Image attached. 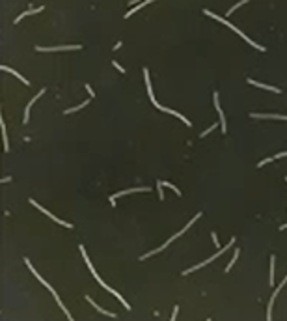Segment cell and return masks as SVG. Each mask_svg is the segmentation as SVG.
Segmentation results:
<instances>
[{
  "mask_svg": "<svg viewBox=\"0 0 287 321\" xmlns=\"http://www.w3.org/2000/svg\"><path fill=\"white\" fill-rule=\"evenodd\" d=\"M30 204H32L34 207H37V209H39V211H41L43 215H47V217H50V219H52L54 222H58V224H62V226H65V228H73V224H69V222H63V220H60L58 217H54V215H52V213H50L49 209H43V205H39V204H37L35 200H30Z\"/></svg>",
  "mask_w": 287,
  "mask_h": 321,
  "instance_id": "6da1fadb",
  "label": "cell"
},
{
  "mask_svg": "<svg viewBox=\"0 0 287 321\" xmlns=\"http://www.w3.org/2000/svg\"><path fill=\"white\" fill-rule=\"evenodd\" d=\"M71 49H80V45H58V47H37L35 50L39 52H56V50H71Z\"/></svg>",
  "mask_w": 287,
  "mask_h": 321,
  "instance_id": "7a4b0ae2",
  "label": "cell"
},
{
  "mask_svg": "<svg viewBox=\"0 0 287 321\" xmlns=\"http://www.w3.org/2000/svg\"><path fill=\"white\" fill-rule=\"evenodd\" d=\"M144 191H149V187H136V189H129V191H123V192L112 194V196H110V202H112V205H114V202H116V198H118V196H125V194H134V192H144Z\"/></svg>",
  "mask_w": 287,
  "mask_h": 321,
  "instance_id": "3957f363",
  "label": "cell"
},
{
  "mask_svg": "<svg viewBox=\"0 0 287 321\" xmlns=\"http://www.w3.org/2000/svg\"><path fill=\"white\" fill-rule=\"evenodd\" d=\"M144 77H146V86H147V95H149V99H151V103H153L155 106H159V103L155 101V95H153V90H151V82H149V73H147V67L144 69Z\"/></svg>",
  "mask_w": 287,
  "mask_h": 321,
  "instance_id": "277c9868",
  "label": "cell"
},
{
  "mask_svg": "<svg viewBox=\"0 0 287 321\" xmlns=\"http://www.w3.org/2000/svg\"><path fill=\"white\" fill-rule=\"evenodd\" d=\"M252 118H257V120H285L287 116H280V114H250Z\"/></svg>",
  "mask_w": 287,
  "mask_h": 321,
  "instance_id": "5b68a950",
  "label": "cell"
},
{
  "mask_svg": "<svg viewBox=\"0 0 287 321\" xmlns=\"http://www.w3.org/2000/svg\"><path fill=\"white\" fill-rule=\"evenodd\" d=\"M43 93H45V90H39V93H37V95H34V97H32V101L28 103V106H26V112H24V123H28V120H30V106H32V105H34V103H35V101H37V99L43 95Z\"/></svg>",
  "mask_w": 287,
  "mask_h": 321,
  "instance_id": "8992f818",
  "label": "cell"
},
{
  "mask_svg": "<svg viewBox=\"0 0 287 321\" xmlns=\"http://www.w3.org/2000/svg\"><path fill=\"white\" fill-rule=\"evenodd\" d=\"M248 82H250L252 86H257V88H263V90H269V92H276V93H280V92H282V90H278V88H274V86H267V84H261V82L252 80V78H248Z\"/></svg>",
  "mask_w": 287,
  "mask_h": 321,
  "instance_id": "52a82bcc",
  "label": "cell"
},
{
  "mask_svg": "<svg viewBox=\"0 0 287 321\" xmlns=\"http://www.w3.org/2000/svg\"><path fill=\"white\" fill-rule=\"evenodd\" d=\"M88 303H90V304H91V306H93L97 312H101V314H104V316H110V318H116V314H112V312H104V310H103L99 304H95V301H93V299H90V297H88Z\"/></svg>",
  "mask_w": 287,
  "mask_h": 321,
  "instance_id": "ba28073f",
  "label": "cell"
},
{
  "mask_svg": "<svg viewBox=\"0 0 287 321\" xmlns=\"http://www.w3.org/2000/svg\"><path fill=\"white\" fill-rule=\"evenodd\" d=\"M2 71H7V73H11V75H15V77H17V78H21V80H22L24 84H30V82H28V80H26V78L22 77V75H19L17 71H13V69H11V67H7V65H2Z\"/></svg>",
  "mask_w": 287,
  "mask_h": 321,
  "instance_id": "9c48e42d",
  "label": "cell"
},
{
  "mask_svg": "<svg viewBox=\"0 0 287 321\" xmlns=\"http://www.w3.org/2000/svg\"><path fill=\"white\" fill-rule=\"evenodd\" d=\"M39 11H43V7H35V9H30V11H24L22 15H19L17 19H15V22H19L22 17H28V15H35V13H39Z\"/></svg>",
  "mask_w": 287,
  "mask_h": 321,
  "instance_id": "30bf717a",
  "label": "cell"
},
{
  "mask_svg": "<svg viewBox=\"0 0 287 321\" xmlns=\"http://www.w3.org/2000/svg\"><path fill=\"white\" fill-rule=\"evenodd\" d=\"M0 125H2V135H4V149L7 151L9 146H7V135H6V123H4V120H0Z\"/></svg>",
  "mask_w": 287,
  "mask_h": 321,
  "instance_id": "8fae6325",
  "label": "cell"
},
{
  "mask_svg": "<svg viewBox=\"0 0 287 321\" xmlns=\"http://www.w3.org/2000/svg\"><path fill=\"white\" fill-rule=\"evenodd\" d=\"M237 258H239V248H237V250H235V252H233V260H231V262H229V263H228V267H226V269H224V271H229V269H231V267H233V263H235V262H237Z\"/></svg>",
  "mask_w": 287,
  "mask_h": 321,
  "instance_id": "7c38bea8",
  "label": "cell"
},
{
  "mask_svg": "<svg viewBox=\"0 0 287 321\" xmlns=\"http://www.w3.org/2000/svg\"><path fill=\"white\" fill-rule=\"evenodd\" d=\"M86 105H88V101H86V103H82V105H76L75 108H67V110H65V114H71V112H76V110H80V108H82V106H86Z\"/></svg>",
  "mask_w": 287,
  "mask_h": 321,
  "instance_id": "4fadbf2b",
  "label": "cell"
},
{
  "mask_svg": "<svg viewBox=\"0 0 287 321\" xmlns=\"http://www.w3.org/2000/svg\"><path fill=\"white\" fill-rule=\"evenodd\" d=\"M274 262H276V260H274V256H272V258H271V284L274 282Z\"/></svg>",
  "mask_w": 287,
  "mask_h": 321,
  "instance_id": "5bb4252c",
  "label": "cell"
},
{
  "mask_svg": "<svg viewBox=\"0 0 287 321\" xmlns=\"http://www.w3.org/2000/svg\"><path fill=\"white\" fill-rule=\"evenodd\" d=\"M157 189H159V198H160V200H164V194H162V179H159V181H157Z\"/></svg>",
  "mask_w": 287,
  "mask_h": 321,
  "instance_id": "9a60e30c",
  "label": "cell"
},
{
  "mask_svg": "<svg viewBox=\"0 0 287 321\" xmlns=\"http://www.w3.org/2000/svg\"><path fill=\"white\" fill-rule=\"evenodd\" d=\"M246 2H248V0H241V2H237V6H233V7H231V9L228 11V15H231V13H233V11H235V9L239 7V6H243V4H246Z\"/></svg>",
  "mask_w": 287,
  "mask_h": 321,
  "instance_id": "2e32d148",
  "label": "cell"
},
{
  "mask_svg": "<svg viewBox=\"0 0 287 321\" xmlns=\"http://www.w3.org/2000/svg\"><path fill=\"white\" fill-rule=\"evenodd\" d=\"M271 161H274V157H269V159H265V161H261V163H259L257 166H265V164H267V163H271Z\"/></svg>",
  "mask_w": 287,
  "mask_h": 321,
  "instance_id": "e0dca14e",
  "label": "cell"
},
{
  "mask_svg": "<svg viewBox=\"0 0 287 321\" xmlns=\"http://www.w3.org/2000/svg\"><path fill=\"white\" fill-rule=\"evenodd\" d=\"M211 239L215 241V245H216V247H220V243H218V239H216V234H211Z\"/></svg>",
  "mask_w": 287,
  "mask_h": 321,
  "instance_id": "ac0fdd59",
  "label": "cell"
},
{
  "mask_svg": "<svg viewBox=\"0 0 287 321\" xmlns=\"http://www.w3.org/2000/svg\"><path fill=\"white\" fill-rule=\"evenodd\" d=\"M213 129H215V125H213V127H209V129H207V131H203V133H201V136H207V135H209V133H211V131H213Z\"/></svg>",
  "mask_w": 287,
  "mask_h": 321,
  "instance_id": "d6986e66",
  "label": "cell"
},
{
  "mask_svg": "<svg viewBox=\"0 0 287 321\" xmlns=\"http://www.w3.org/2000/svg\"><path fill=\"white\" fill-rule=\"evenodd\" d=\"M282 157H287V151H284V153H278V155H274V159H282Z\"/></svg>",
  "mask_w": 287,
  "mask_h": 321,
  "instance_id": "ffe728a7",
  "label": "cell"
},
{
  "mask_svg": "<svg viewBox=\"0 0 287 321\" xmlns=\"http://www.w3.org/2000/svg\"><path fill=\"white\" fill-rule=\"evenodd\" d=\"M114 65H116V67H118V71H121V73H125V69H123V67H121V65H119V64H118V62H114Z\"/></svg>",
  "mask_w": 287,
  "mask_h": 321,
  "instance_id": "44dd1931",
  "label": "cell"
},
{
  "mask_svg": "<svg viewBox=\"0 0 287 321\" xmlns=\"http://www.w3.org/2000/svg\"><path fill=\"white\" fill-rule=\"evenodd\" d=\"M177 314H179V308L175 306V310H174V316H172V319H177Z\"/></svg>",
  "mask_w": 287,
  "mask_h": 321,
  "instance_id": "7402d4cb",
  "label": "cell"
},
{
  "mask_svg": "<svg viewBox=\"0 0 287 321\" xmlns=\"http://www.w3.org/2000/svg\"><path fill=\"white\" fill-rule=\"evenodd\" d=\"M86 90H88V93H90V95H91V97H93V95H95V93H93V90H91V88H90V86H88V84H86Z\"/></svg>",
  "mask_w": 287,
  "mask_h": 321,
  "instance_id": "603a6c76",
  "label": "cell"
}]
</instances>
